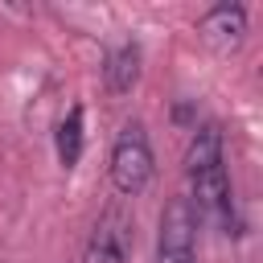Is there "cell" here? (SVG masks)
<instances>
[{"label":"cell","mask_w":263,"mask_h":263,"mask_svg":"<svg viewBox=\"0 0 263 263\" xmlns=\"http://www.w3.org/2000/svg\"><path fill=\"white\" fill-rule=\"evenodd\" d=\"M185 173H189V189H193L189 205L197 210V218H210L226 234H238L234 193H230V177H226V152H222L218 123L193 127V140H189V152H185Z\"/></svg>","instance_id":"cell-1"},{"label":"cell","mask_w":263,"mask_h":263,"mask_svg":"<svg viewBox=\"0 0 263 263\" xmlns=\"http://www.w3.org/2000/svg\"><path fill=\"white\" fill-rule=\"evenodd\" d=\"M152 181V144L140 119L123 123L115 144H111V185L123 197H140Z\"/></svg>","instance_id":"cell-2"},{"label":"cell","mask_w":263,"mask_h":263,"mask_svg":"<svg viewBox=\"0 0 263 263\" xmlns=\"http://www.w3.org/2000/svg\"><path fill=\"white\" fill-rule=\"evenodd\" d=\"M197 210L189 205L185 193L168 197L160 210V230H156V263H201L197 259Z\"/></svg>","instance_id":"cell-3"},{"label":"cell","mask_w":263,"mask_h":263,"mask_svg":"<svg viewBox=\"0 0 263 263\" xmlns=\"http://www.w3.org/2000/svg\"><path fill=\"white\" fill-rule=\"evenodd\" d=\"M132 247H136V226L132 214L123 205H107L86 238V255L82 263H132Z\"/></svg>","instance_id":"cell-4"},{"label":"cell","mask_w":263,"mask_h":263,"mask_svg":"<svg viewBox=\"0 0 263 263\" xmlns=\"http://www.w3.org/2000/svg\"><path fill=\"white\" fill-rule=\"evenodd\" d=\"M197 33H201V41H205L210 49H218V53L238 49L242 37H247V8H242V4H218V8H210V12L197 21Z\"/></svg>","instance_id":"cell-5"},{"label":"cell","mask_w":263,"mask_h":263,"mask_svg":"<svg viewBox=\"0 0 263 263\" xmlns=\"http://www.w3.org/2000/svg\"><path fill=\"white\" fill-rule=\"evenodd\" d=\"M103 82L111 95H127L136 82H140V45L136 41H123L107 53V66H103Z\"/></svg>","instance_id":"cell-6"},{"label":"cell","mask_w":263,"mask_h":263,"mask_svg":"<svg viewBox=\"0 0 263 263\" xmlns=\"http://www.w3.org/2000/svg\"><path fill=\"white\" fill-rule=\"evenodd\" d=\"M53 144H58L62 168H74V164L82 160V107H70V111H66V119L58 123Z\"/></svg>","instance_id":"cell-7"}]
</instances>
